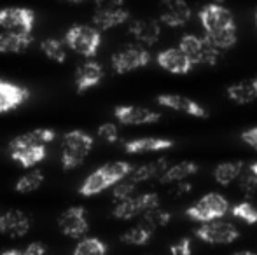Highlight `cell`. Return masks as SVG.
I'll use <instances>...</instances> for the list:
<instances>
[{"instance_id":"6da1fadb","label":"cell","mask_w":257,"mask_h":255,"mask_svg":"<svg viewBox=\"0 0 257 255\" xmlns=\"http://www.w3.org/2000/svg\"><path fill=\"white\" fill-rule=\"evenodd\" d=\"M56 133L49 128H39L34 131L18 135L11 140V157L23 168H34L48 156V143H51Z\"/></svg>"},{"instance_id":"7a4b0ae2","label":"cell","mask_w":257,"mask_h":255,"mask_svg":"<svg viewBox=\"0 0 257 255\" xmlns=\"http://www.w3.org/2000/svg\"><path fill=\"white\" fill-rule=\"evenodd\" d=\"M133 170L135 168L130 163H126V161L107 163L86 177V180L82 182L79 192H81V196H95V194H100L107 191L108 187H115L119 182L126 180L132 175Z\"/></svg>"},{"instance_id":"3957f363","label":"cell","mask_w":257,"mask_h":255,"mask_svg":"<svg viewBox=\"0 0 257 255\" xmlns=\"http://www.w3.org/2000/svg\"><path fill=\"white\" fill-rule=\"evenodd\" d=\"M93 149V136L81 129L68 131L63 136L61 143V164L65 170H72L82 164V161L88 157Z\"/></svg>"},{"instance_id":"277c9868","label":"cell","mask_w":257,"mask_h":255,"mask_svg":"<svg viewBox=\"0 0 257 255\" xmlns=\"http://www.w3.org/2000/svg\"><path fill=\"white\" fill-rule=\"evenodd\" d=\"M65 42L67 46L75 51L77 55L91 58L98 53L100 44H102V34L96 27L89 25H72L65 34Z\"/></svg>"},{"instance_id":"5b68a950","label":"cell","mask_w":257,"mask_h":255,"mask_svg":"<svg viewBox=\"0 0 257 255\" xmlns=\"http://www.w3.org/2000/svg\"><path fill=\"white\" fill-rule=\"evenodd\" d=\"M229 210V203L227 199L219 192H208L201 197L198 203H194L193 206H189L186 210V215L191 220L196 222H213L219 220L220 217L227 213Z\"/></svg>"},{"instance_id":"8992f818","label":"cell","mask_w":257,"mask_h":255,"mask_svg":"<svg viewBox=\"0 0 257 255\" xmlns=\"http://www.w3.org/2000/svg\"><path fill=\"white\" fill-rule=\"evenodd\" d=\"M179 49L191 60L193 65H215L220 58V51L213 48L205 37L198 35H184L180 39Z\"/></svg>"},{"instance_id":"52a82bcc","label":"cell","mask_w":257,"mask_h":255,"mask_svg":"<svg viewBox=\"0 0 257 255\" xmlns=\"http://www.w3.org/2000/svg\"><path fill=\"white\" fill-rule=\"evenodd\" d=\"M35 13L27 7H6L0 9V28L11 34L32 35Z\"/></svg>"},{"instance_id":"ba28073f","label":"cell","mask_w":257,"mask_h":255,"mask_svg":"<svg viewBox=\"0 0 257 255\" xmlns=\"http://www.w3.org/2000/svg\"><path fill=\"white\" fill-rule=\"evenodd\" d=\"M196 236L205 243H212V245H229V243L236 241L240 231L234 224L226 220H213L206 222L196 229Z\"/></svg>"},{"instance_id":"9c48e42d","label":"cell","mask_w":257,"mask_h":255,"mask_svg":"<svg viewBox=\"0 0 257 255\" xmlns=\"http://www.w3.org/2000/svg\"><path fill=\"white\" fill-rule=\"evenodd\" d=\"M156 208H159L158 194L147 192V194H140V196H133L130 199L119 201L114 210H112V213H114L115 218L130 220V218L137 217V215H144L146 211L156 210Z\"/></svg>"},{"instance_id":"30bf717a","label":"cell","mask_w":257,"mask_h":255,"mask_svg":"<svg viewBox=\"0 0 257 255\" xmlns=\"http://www.w3.org/2000/svg\"><path fill=\"white\" fill-rule=\"evenodd\" d=\"M200 21L205 28V34H215L222 30H234V18L229 9L220 4H208L200 11Z\"/></svg>"},{"instance_id":"8fae6325","label":"cell","mask_w":257,"mask_h":255,"mask_svg":"<svg viewBox=\"0 0 257 255\" xmlns=\"http://www.w3.org/2000/svg\"><path fill=\"white\" fill-rule=\"evenodd\" d=\"M130 18V13L122 2H98L95 6L93 14V23L98 30H108V28L119 27L126 23Z\"/></svg>"},{"instance_id":"7c38bea8","label":"cell","mask_w":257,"mask_h":255,"mask_svg":"<svg viewBox=\"0 0 257 255\" xmlns=\"http://www.w3.org/2000/svg\"><path fill=\"white\" fill-rule=\"evenodd\" d=\"M151 55L142 46H128V48L117 51L112 56V68L117 74H128L137 68H142L149 65Z\"/></svg>"},{"instance_id":"4fadbf2b","label":"cell","mask_w":257,"mask_h":255,"mask_svg":"<svg viewBox=\"0 0 257 255\" xmlns=\"http://www.w3.org/2000/svg\"><path fill=\"white\" fill-rule=\"evenodd\" d=\"M58 227L68 238H82L88 232L89 224L82 206H72L58 217Z\"/></svg>"},{"instance_id":"5bb4252c","label":"cell","mask_w":257,"mask_h":255,"mask_svg":"<svg viewBox=\"0 0 257 255\" xmlns=\"http://www.w3.org/2000/svg\"><path fill=\"white\" fill-rule=\"evenodd\" d=\"M115 119L121 124H130V126H137V124H153L161 119V114L154 112L146 107H137V105H119L114 109Z\"/></svg>"},{"instance_id":"9a60e30c","label":"cell","mask_w":257,"mask_h":255,"mask_svg":"<svg viewBox=\"0 0 257 255\" xmlns=\"http://www.w3.org/2000/svg\"><path fill=\"white\" fill-rule=\"evenodd\" d=\"M30 217L21 210H9L0 215V232L11 238H21L30 231Z\"/></svg>"},{"instance_id":"2e32d148","label":"cell","mask_w":257,"mask_h":255,"mask_svg":"<svg viewBox=\"0 0 257 255\" xmlns=\"http://www.w3.org/2000/svg\"><path fill=\"white\" fill-rule=\"evenodd\" d=\"M158 103L161 107H166V109H173V110H179V112H184V114H189V116H194V117H208V112L200 105L198 102L194 100L187 98V96H182V95H159L158 98Z\"/></svg>"},{"instance_id":"e0dca14e","label":"cell","mask_w":257,"mask_h":255,"mask_svg":"<svg viewBox=\"0 0 257 255\" xmlns=\"http://www.w3.org/2000/svg\"><path fill=\"white\" fill-rule=\"evenodd\" d=\"M28 96H30V91L27 88L4 81L0 84V114L18 109V107L27 102Z\"/></svg>"},{"instance_id":"ac0fdd59","label":"cell","mask_w":257,"mask_h":255,"mask_svg":"<svg viewBox=\"0 0 257 255\" xmlns=\"http://www.w3.org/2000/svg\"><path fill=\"white\" fill-rule=\"evenodd\" d=\"M103 79V68L98 62L88 60L86 63H82L75 72V88L77 93H84L89 88H95L102 82Z\"/></svg>"},{"instance_id":"d6986e66","label":"cell","mask_w":257,"mask_h":255,"mask_svg":"<svg viewBox=\"0 0 257 255\" xmlns=\"http://www.w3.org/2000/svg\"><path fill=\"white\" fill-rule=\"evenodd\" d=\"M158 65L161 68H165L166 72H172V74H187L193 68L191 60L180 51L179 48L165 49L158 55Z\"/></svg>"},{"instance_id":"ffe728a7","label":"cell","mask_w":257,"mask_h":255,"mask_svg":"<svg viewBox=\"0 0 257 255\" xmlns=\"http://www.w3.org/2000/svg\"><path fill=\"white\" fill-rule=\"evenodd\" d=\"M159 20L166 25V27L179 28L186 25L191 20V7L186 2H165L161 6V14Z\"/></svg>"},{"instance_id":"44dd1931","label":"cell","mask_w":257,"mask_h":255,"mask_svg":"<svg viewBox=\"0 0 257 255\" xmlns=\"http://www.w3.org/2000/svg\"><path fill=\"white\" fill-rule=\"evenodd\" d=\"M130 34L140 44L153 46L159 41L161 27H159V23L156 20H137L130 25Z\"/></svg>"},{"instance_id":"7402d4cb","label":"cell","mask_w":257,"mask_h":255,"mask_svg":"<svg viewBox=\"0 0 257 255\" xmlns=\"http://www.w3.org/2000/svg\"><path fill=\"white\" fill-rule=\"evenodd\" d=\"M173 147L172 140L166 138H135L128 140L124 143V150L128 154H142V152H159V150H166Z\"/></svg>"},{"instance_id":"603a6c76","label":"cell","mask_w":257,"mask_h":255,"mask_svg":"<svg viewBox=\"0 0 257 255\" xmlns=\"http://www.w3.org/2000/svg\"><path fill=\"white\" fill-rule=\"evenodd\" d=\"M170 166H172V164L168 163V159L163 157V159L153 161V163H147V164H142V166L135 168L128 178L133 182V184L147 182V180H151V178H161Z\"/></svg>"},{"instance_id":"cb8c5ba5","label":"cell","mask_w":257,"mask_h":255,"mask_svg":"<svg viewBox=\"0 0 257 255\" xmlns=\"http://www.w3.org/2000/svg\"><path fill=\"white\" fill-rule=\"evenodd\" d=\"M227 96L234 103H240V105L252 103L257 98V79H245V81L229 86L227 88Z\"/></svg>"},{"instance_id":"d4e9b609","label":"cell","mask_w":257,"mask_h":255,"mask_svg":"<svg viewBox=\"0 0 257 255\" xmlns=\"http://www.w3.org/2000/svg\"><path fill=\"white\" fill-rule=\"evenodd\" d=\"M200 170L196 163L193 161H182V163H177V164H172V166L166 170V173L159 178L161 184H180L182 180H186L187 177L194 175L196 171Z\"/></svg>"},{"instance_id":"484cf974","label":"cell","mask_w":257,"mask_h":255,"mask_svg":"<svg viewBox=\"0 0 257 255\" xmlns=\"http://www.w3.org/2000/svg\"><path fill=\"white\" fill-rule=\"evenodd\" d=\"M32 42H34L32 35L4 32L0 34V53H23L30 48Z\"/></svg>"},{"instance_id":"4316f807","label":"cell","mask_w":257,"mask_h":255,"mask_svg":"<svg viewBox=\"0 0 257 255\" xmlns=\"http://www.w3.org/2000/svg\"><path fill=\"white\" fill-rule=\"evenodd\" d=\"M243 173V163L241 161H227V163H220L213 171V178L217 184L227 185L233 180H236L240 175Z\"/></svg>"},{"instance_id":"83f0119b","label":"cell","mask_w":257,"mask_h":255,"mask_svg":"<svg viewBox=\"0 0 257 255\" xmlns=\"http://www.w3.org/2000/svg\"><path fill=\"white\" fill-rule=\"evenodd\" d=\"M42 182H44V173H42L41 170H32V171H28V173H25L23 177L18 178L14 189L21 194L34 192L41 187Z\"/></svg>"},{"instance_id":"f1b7e54d","label":"cell","mask_w":257,"mask_h":255,"mask_svg":"<svg viewBox=\"0 0 257 255\" xmlns=\"http://www.w3.org/2000/svg\"><path fill=\"white\" fill-rule=\"evenodd\" d=\"M151 236H153V231L149 227H146L144 224L135 225V227L128 229L126 232H122L121 241L126 243V245H147L151 241Z\"/></svg>"},{"instance_id":"f546056e","label":"cell","mask_w":257,"mask_h":255,"mask_svg":"<svg viewBox=\"0 0 257 255\" xmlns=\"http://www.w3.org/2000/svg\"><path fill=\"white\" fill-rule=\"evenodd\" d=\"M41 49L49 60L56 63H65L67 60V48H65V42L58 41V39H46L41 42Z\"/></svg>"},{"instance_id":"4dcf8cb0","label":"cell","mask_w":257,"mask_h":255,"mask_svg":"<svg viewBox=\"0 0 257 255\" xmlns=\"http://www.w3.org/2000/svg\"><path fill=\"white\" fill-rule=\"evenodd\" d=\"M205 39L213 48H217L219 51H224V49L233 48L234 42H236V28L234 30L215 32V34H205Z\"/></svg>"},{"instance_id":"1f68e13d","label":"cell","mask_w":257,"mask_h":255,"mask_svg":"<svg viewBox=\"0 0 257 255\" xmlns=\"http://www.w3.org/2000/svg\"><path fill=\"white\" fill-rule=\"evenodd\" d=\"M107 245L100 238H84L74 248V255H105Z\"/></svg>"},{"instance_id":"d6a6232c","label":"cell","mask_w":257,"mask_h":255,"mask_svg":"<svg viewBox=\"0 0 257 255\" xmlns=\"http://www.w3.org/2000/svg\"><path fill=\"white\" fill-rule=\"evenodd\" d=\"M172 218V215L166 210H161V208H156V210L146 211L142 215V224L146 227H149L151 231H154L156 227H161V225H166Z\"/></svg>"},{"instance_id":"836d02e7","label":"cell","mask_w":257,"mask_h":255,"mask_svg":"<svg viewBox=\"0 0 257 255\" xmlns=\"http://www.w3.org/2000/svg\"><path fill=\"white\" fill-rule=\"evenodd\" d=\"M231 213L234 215L240 220L247 222V224H257V208L248 201H243V203H238L231 208Z\"/></svg>"},{"instance_id":"e575fe53","label":"cell","mask_w":257,"mask_h":255,"mask_svg":"<svg viewBox=\"0 0 257 255\" xmlns=\"http://www.w3.org/2000/svg\"><path fill=\"white\" fill-rule=\"evenodd\" d=\"M135 189H137V184H133L130 178H126V180L119 182V184L112 189V196H114V199H117V203H119V201H124V199L133 197Z\"/></svg>"},{"instance_id":"d590c367","label":"cell","mask_w":257,"mask_h":255,"mask_svg":"<svg viewBox=\"0 0 257 255\" xmlns=\"http://www.w3.org/2000/svg\"><path fill=\"white\" fill-rule=\"evenodd\" d=\"M98 136H100L102 140H105V142H108V143L117 142V138H119L117 126H115V124H112V123H105V124H102V126L98 128Z\"/></svg>"},{"instance_id":"8d00e7d4","label":"cell","mask_w":257,"mask_h":255,"mask_svg":"<svg viewBox=\"0 0 257 255\" xmlns=\"http://www.w3.org/2000/svg\"><path fill=\"white\" fill-rule=\"evenodd\" d=\"M240 187H241V191L247 194V197H255V194H257V180H255L254 177H252L250 171H247V173L241 177Z\"/></svg>"},{"instance_id":"74e56055","label":"cell","mask_w":257,"mask_h":255,"mask_svg":"<svg viewBox=\"0 0 257 255\" xmlns=\"http://www.w3.org/2000/svg\"><path fill=\"white\" fill-rule=\"evenodd\" d=\"M191 250H193V246H191L189 238L179 239V241L173 243V245L170 246V252H172V255H191Z\"/></svg>"},{"instance_id":"f35d334b","label":"cell","mask_w":257,"mask_h":255,"mask_svg":"<svg viewBox=\"0 0 257 255\" xmlns=\"http://www.w3.org/2000/svg\"><path fill=\"white\" fill-rule=\"evenodd\" d=\"M21 255H46V246L44 243L34 241L27 246L25 250H21Z\"/></svg>"},{"instance_id":"ab89813d","label":"cell","mask_w":257,"mask_h":255,"mask_svg":"<svg viewBox=\"0 0 257 255\" xmlns=\"http://www.w3.org/2000/svg\"><path fill=\"white\" fill-rule=\"evenodd\" d=\"M241 140H243L247 145L254 147V149L257 150V126L250 128V129H245V131L241 133Z\"/></svg>"},{"instance_id":"60d3db41","label":"cell","mask_w":257,"mask_h":255,"mask_svg":"<svg viewBox=\"0 0 257 255\" xmlns=\"http://www.w3.org/2000/svg\"><path fill=\"white\" fill-rule=\"evenodd\" d=\"M248 171H250L252 177H254L255 180H257V163H252V164H250V168H248Z\"/></svg>"},{"instance_id":"b9f144b4","label":"cell","mask_w":257,"mask_h":255,"mask_svg":"<svg viewBox=\"0 0 257 255\" xmlns=\"http://www.w3.org/2000/svg\"><path fill=\"white\" fill-rule=\"evenodd\" d=\"M0 255H21V250H4Z\"/></svg>"},{"instance_id":"7bdbcfd3","label":"cell","mask_w":257,"mask_h":255,"mask_svg":"<svg viewBox=\"0 0 257 255\" xmlns=\"http://www.w3.org/2000/svg\"><path fill=\"white\" fill-rule=\"evenodd\" d=\"M233 255H257L254 252H248V250H241V252H234Z\"/></svg>"},{"instance_id":"ee69618b","label":"cell","mask_w":257,"mask_h":255,"mask_svg":"<svg viewBox=\"0 0 257 255\" xmlns=\"http://www.w3.org/2000/svg\"><path fill=\"white\" fill-rule=\"evenodd\" d=\"M255 28H257V13H255Z\"/></svg>"},{"instance_id":"f6af8a7d","label":"cell","mask_w":257,"mask_h":255,"mask_svg":"<svg viewBox=\"0 0 257 255\" xmlns=\"http://www.w3.org/2000/svg\"><path fill=\"white\" fill-rule=\"evenodd\" d=\"M2 82H4V81H2V79H0V84H2Z\"/></svg>"}]
</instances>
